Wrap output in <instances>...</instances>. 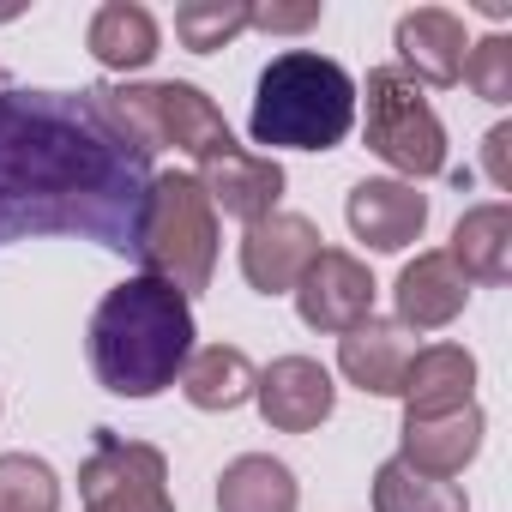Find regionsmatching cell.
<instances>
[{
  "instance_id": "1",
  "label": "cell",
  "mask_w": 512,
  "mask_h": 512,
  "mask_svg": "<svg viewBox=\"0 0 512 512\" xmlns=\"http://www.w3.org/2000/svg\"><path fill=\"white\" fill-rule=\"evenodd\" d=\"M151 157L127 145L91 91H0V247L79 235L133 253Z\"/></svg>"
},
{
  "instance_id": "2",
  "label": "cell",
  "mask_w": 512,
  "mask_h": 512,
  "mask_svg": "<svg viewBox=\"0 0 512 512\" xmlns=\"http://www.w3.org/2000/svg\"><path fill=\"white\" fill-rule=\"evenodd\" d=\"M193 302L157 278H127L115 284L85 332L91 350V374L103 392L115 398H157L181 380L187 356H193Z\"/></svg>"
},
{
  "instance_id": "3",
  "label": "cell",
  "mask_w": 512,
  "mask_h": 512,
  "mask_svg": "<svg viewBox=\"0 0 512 512\" xmlns=\"http://www.w3.org/2000/svg\"><path fill=\"white\" fill-rule=\"evenodd\" d=\"M356 127V79L320 49H284L253 85L247 133L272 151H338ZM266 151V157H272Z\"/></svg>"
},
{
  "instance_id": "4",
  "label": "cell",
  "mask_w": 512,
  "mask_h": 512,
  "mask_svg": "<svg viewBox=\"0 0 512 512\" xmlns=\"http://www.w3.org/2000/svg\"><path fill=\"white\" fill-rule=\"evenodd\" d=\"M133 260L145 278L181 290L187 302L211 284L217 272V211L199 187L193 169H157L133 223Z\"/></svg>"
},
{
  "instance_id": "5",
  "label": "cell",
  "mask_w": 512,
  "mask_h": 512,
  "mask_svg": "<svg viewBox=\"0 0 512 512\" xmlns=\"http://www.w3.org/2000/svg\"><path fill=\"white\" fill-rule=\"evenodd\" d=\"M91 103H97L103 121H109L127 145H139L145 157L181 151V157H193V169H205V163L241 151L235 133H229V121H223V109H217L199 85H187V79H157V85H91Z\"/></svg>"
},
{
  "instance_id": "6",
  "label": "cell",
  "mask_w": 512,
  "mask_h": 512,
  "mask_svg": "<svg viewBox=\"0 0 512 512\" xmlns=\"http://www.w3.org/2000/svg\"><path fill=\"white\" fill-rule=\"evenodd\" d=\"M356 103H362L368 151L386 169H398V181L416 187V181L446 175V127L416 79H404L398 67H374L368 85H356Z\"/></svg>"
},
{
  "instance_id": "7",
  "label": "cell",
  "mask_w": 512,
  "mask_h": 512,
  "mask_svg": "<svg viewBox=\"0 0 512 512\" xmlns=\"http://www.w3.org/2000/svg\"><path fill=\"white\" fill-rule=\"evenodd\" d=\"M79 512H175L169 458L145 440L97 428L91 458L79 464Z\"/></svg>"
},
{
  "instance_id": "8",
  "label": "cell",
  "mask_w": 512,
  "mask_h": 512,
  "mask_svg": "<svg viewBox=\"0 0 512 512\" xmlns=\"http://www.w3.org/2000/svg\"><path fill=\"white\" fill-rule=\"evenodd\" d=\"M374 290L380 284H374L368 260H356V253H344V247H320V260L302 272V284L290 296H296V314H302L308 332L344 338L350 326H362L374 314Z\"/></svg>"
},
{
  "instance_id": "9",
  "label": "cell",
  "mask_w": 512,
  "mask_h": 512,
  "mask_svg": "<svg viewBox=\"0 0 512 512\" xmlns=\"http://www.w3.org/2000/svg\"><path fill=\"white\" fill-rule=\"evenodd\" d=\"M320 223L302 211H272L260 223H247L241 235V278L260 296H290L302 284V272L320 260Z\"/></svg>"
},
{
  "instance_id": "10",
  "label": "cell",
  "mask_w": 512,
  "mask_h": 512,
  "mask_svg": "<svg viewBox=\"0 0 512 512\" xmlns=\"http://www.w3.org/2000/svg\"><path fill=\"white\" fill-rule=\"evenodd\" d=\"M344 223H350V235H356L362 247H374V253H404V247L422 241V229H428V193H416V187L398 181V175H368V181L350 187Z\"/></svg>"
},
{
  "instance_id": "11",
  "label": "cell",
  "mask_w": 512,
  "mask_h": 512,
  "mask_svg": "<svg viewBox=\"0 0 512 512\" xmlns=\"http://www.w3.org/2000/svg\"><path fill=\"white\" fill-rule=\"evenodd\" d=\"M253 404H260L266 428L278 434H314L338 410V386L314 356H278L260 374V386H253Z\"/></svg>"
},
{
  "instance_id": "12",
  "label": "cell",
  "mask_w": 512,
  "mask_h": 512,
  "mask_svg": "<svg viewBox=\"0 0 512 512\" xmlns=\"http://www.w3.org/2000/svg\"><path fill=\"white\" fill-rule=\"evenodd\" d=\"M392 49H398L392 67H398L404 79L434 85V91H452V85L464 79V49H470V37H464V19H458V13H446V7H416V13L398 19Z\"/></svg>"
},
{
  "instance_id": "13",
  "label": "cell",
  "mask_w": 512,
  "mask_h": 512,
  "mask_svg": "<svg viewBox=\"0 0 512 512\" xmlns=\"http://www.w3.org/2000/svg\"><path fill=\"white\" fill-rule=\"evenodd\" d=\"M193 175H199L211 211H223V217H235V223H260V217L284 211L290 175H284V163L266 157V151H229V157H217V163H205V169H193Z\"/></svg>"
},
{
  "instance_id": "14",
  "label": "cell",
  "mask_w": 512,
  "mask_h": 512,
  "mask_svg": "<svg viewBox=\"0 0 512 512\" xmlns=\"http://www.w3.org/2000/svg\"><path fill=\"white\" fill-rule=\"evenodd\" d=\"M482 434H488V416L482 404H464V410H446V416H404L398 428V458L422 476H464L482 452Z\"/></svg>"
},
{
  "instance_id": "15",
  "label": "cell",
  "mask_w": 512,
  "mask_h": 512,
  "mask_svg": "<svg viewBox=\"0 0 512 512\" xmlns=\"http://www.w3.org/2000/svg\"><path fill=\"white\" fill-rule=\"evenodd\" d=\"M392 302H398V326L404 332H440V326H452L470 308V284L446 260V247H428V253H416V260L398 272Z\"/></svg>"
},
{
  "instance_id": "16",
  "label": "cell",
  "mask_w": 512,
  "mask_h": 512,
  "mask_svg": "<svg viewBox=\"0 0 512 512\" xmlns=\"http://www.w3.org/2000/svg\"><path fill=\"white\" fill-rule=\"evenodd\" d=\"M410 356H416L410 332H404L398 320H380V314H368L362 326H350V332L338 338V374H344L356 392H368V398H398Z\"/></svg>"
},
{
  "instance_id": "17",
  "label": "cell",
  "mask_w": 512,
  "mask_h": 512,
  "mask_svg": "<svg viewBox=\"0 0 512 512\" xmlns=\"http://www.w3.org/2000/svg\"><path fill=\"white\" fill-rule=\"evenodd\" d=\"M404 416H446V410H464L476 404V356L464 344H428L410 356L404 368Z\"/></svg>"
},
{
  "instance_id": "18",
  "label": "cell",
  "mask_w": 512,
  "mask_h": 512,
  "mask_svg": "<svg viewBox=\"0 0 512 512\" xmlns=\"http://www.w3.org/2000/svg\"><path fill=\"white\" fill-rule=\"evenodd\" d=\"M446 260L464 272V284H506V278H512V205H506V199L470 205V211L452 223Z\"/></svg>"
},
{
  "instance_id": "19",
  "label": "cell",
  "mask_w": 512,
  "mask_h": 512,
  "mask_svg": "<svg viewBox=\"0 0 512 512\" xmlns=\"http://www.w3.org/2000/svg\"><path fill=\"white\" fill-rule=\"evenodd\" d=\"M253 386H260V368L247 362L241 344H193L187 368H181V392L193 410L205 416H229L253 398Z\"/></svg>"
},
{
  "instance_id": "20",
  "label": "cell",
  "mask_w": 512,
  "mask_h": 512,
  "mask_svg": "<svg viewBox=\"0 0 512 512\" xmlns=\"http://www.w3.org/2000/svg\"><path fill=\"white\" fill-rule=\"evenodd\" d=\"M91 61L109 67V73H145L163 49V31L151 19V7H139V0H109V7L91 13Z\"/></svg>"
},
{
  "instance_id": "21",
  "label": "cell",
  "mask_w": 512,
  "mask_h": 512,
  "mask_svg": "<svg viewBox=\"0 0 512 512\" xmlns=\"http://www.w3.org/2000/svg\"><path fill=\"white\" fill-rule=\"evenodd\" d=\"M296 506H302V482L272 452H241L217 476V512H296Z\"/></svg>"
},
{
  "instance_id": "22",
  "label": "cell",
  "mask_w": 512,
  "mask_h": 512,
  "mask_svg": "<svg viewBox=\"0 0 512 512\" xmlns=\"http://www.w3.org/2000/svg\"><path fill=\"white\" fill-rule=\"evenodd\" d=\"M374 512H470V500L458 482H440L410 470L404 458H386L374 470Z\"/></svg>"
},
{
  "instance_id": "23",
  "label": "cell",
  "mask_w": 512,
  "mask_h": 512,
  "mask_svg": "<svg viewBox=\"0 0 512 512\" xmlns=\"http://www.w3.org/2000/svg\"><path fill=\"white\" fill-rule=\"evenodd\" d=\"M247 19H253L247 0H187V7H175V37L193 55H217L247 31Z\"/></svg>"
},
{
  "instance_id": "24",
  "label": "cell",
  "mask_w": 512,
  "mask_h": 512,
  "mask_svg": "<svg viewBox=\"0 0 512 512\" xmlns=\"http://www.w3.org/2000/svg\"><path fill=\"white\" fill-rule=\"evenodd\" d=\"M0 512H61V476L37 452H0Z\"/></svg>"
},
{
  "instance_id": "25",
  "label": "cell",
  "mask_w": 512,
  "mask_h": 512,
  "mask_svg": "<svg viewBox=\"0 0 512 512\" xmlns=\"http://www.w3.org/2000/svg\"><path fill=\"white\" fill-rule=\"evenodd\" d=\"M464 79L482 103H512V37H482L464 49Z\"/></svg>"
},
{
  "instance_id": "26",
  "label": "cell",
  "mask_w": 512,
  "mask_h": 512,
  "mask_svg": "<svg viewBox=\"0 0 512 512\" xmlns=\"http://www.w3.org/2000/svg\"><path fill=\"white\" fill-rule=\"evenodd\" d=\"M320 0H308V7H253L247 31H272V37H296V31H314L320 25Z\"/></svg>"
},
{
  "instance_id": "27",
  "label": "cell",
  "mask_w": 512,
  "mask_h": 512,
  "mask_svg": "<svg viewBox=\"0 0 512 512\" xmlns=\"http://www.w3.org/2000/svg\"><path fill=\"white\" fill-rule=\"evenodd\" d=\"M482 169H488V181H494L500 193H512V121L488 127V139H482Z\"/></svg>"
}]
</instances>
